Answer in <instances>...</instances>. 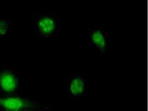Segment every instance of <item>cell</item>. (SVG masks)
I'll list each match as a JSON object with an SVG mask.
<instances>
[{"label": "cell", "mask_w": 148, "mask_h": 111, "mask_svg": "<svg viewBox=\"0 0 148 111\" xmlns=\"http://www.w3.org/2000/svg\"><path fill=\"white\" fill-rule=\"evenodd\" d=\"M88 76L83 73H79L71 77L69 81V90L74 97L85 96L88 92Z\"/></svg>", "instance_id": "cell-3"}, {"label": "cell", "mask_w": 148, "mask_h": 111, "mask_svg": "<svg viewBox=\"0 0 148 111\" xmlns=\"http://www.w3.org/2000/svg\"><path fill=\"white\" fill-rule=\"evenodd\" d=\"M61 29L60 22L53 14L38 13L32 25V34L39 40H49L57 38Z\"/></svg>", "instance_id": "cell-1"}, {"label": "cell", "mask_w": 148, "mask_h": 111, "mask_svg": "<svg viewBox=\"0 0 148 111\" xmlns=\"http://www.w3.org/2000/svg\"><path fill=\"white\" fill-rule=\"evenodd\" d=\"M18 79L14 72L6 70L0 73V86L3 90L12 92L17 88Z\"/></svg>", "instance_id": "cell-5"}, {"label": "cell", "mask_w": 148, "mask_h": 111, "mask_svg": "<svg viewBox=\"0 0 148 111\" xmlns=\"http://www.w3.org/2000/svg\"><path fill=\"white\" fill-rule=\"evenodd\" d=\"M0 106L11 111H18L19 109L30 108L32 105L27 100L18 97H10L0 99Z\"/></svg>", "instance_id": "cell-4"}, {"label": "cell", "mask_w": 148, "mask_h": 111, "mask_svg": "<svg viewBox=\"0 0 148 111\" xmlns=\"http://www.w3.org/2000/svg\"><path fill=\"white\" fill-rule=\"evenodd\" d=\"M88 45L93 49L98 57H103L113 46L109 33L101 24H97L88 29Z\"/></svg>", "instance_id": "cell-2"}, {"label": "cell", "mask_w": 148, "mask_h": 111, "mask_svg": "<svg viewBox=\"0 0 148 111\" xmlns=\"http://www.w3.org/2000/svg\"><path fill=\"white\" fill-rule=\"evenodd\" d=\"M12 26V23L10 19L0 18V36L7 35Z\"/></svg>", "instance_id": "cell-6"}]
</instances>
